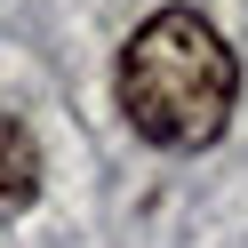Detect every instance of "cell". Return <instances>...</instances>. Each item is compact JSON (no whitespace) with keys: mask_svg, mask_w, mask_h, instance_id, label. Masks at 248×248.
I'll use <instances>...</instances> for the list:
<instances>
[{"mask_svg":"<svg viewBox=\"0 0 248 248\" xmlns=\"http://www.w3.org/2000/svg\"><path fill=\"white\" fill-rule=\"evenodd\" d=\"M232 88H240V64L200 8H160L120 48V112L160 152L216 144L232 120Z\"/></svg>","mask_w":248,"mask_h":248,"instance_id":"obj_1","label":"cell"},{"mask_svg":"<svg viewBox=\"0 0 248 248\" xmlns=\"http://www.w3.org/2000/svg\"><path fill=\"white\" fill-rule=\"evenodd\" d=\"M40 200V144L24 120L0 112V216H24Z\"/></svg>","mask_w":248,"mask_h":248,"instance_id":"obj_2","label":"cell"}]
</instances>
